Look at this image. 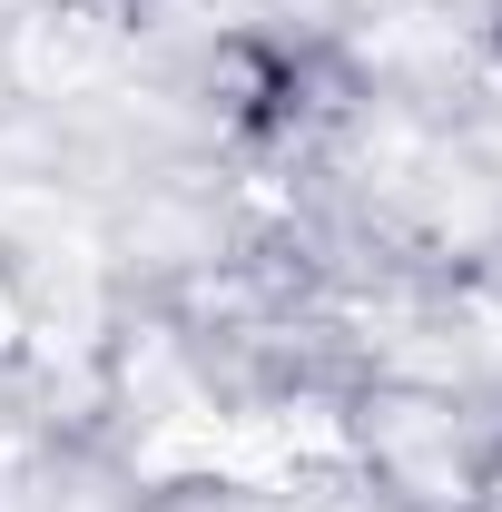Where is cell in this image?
<instances>
[{
	"label": "cell",
	"instance_id": "obj_1",
	"mask_svg": "<svg viewBox=\"0 0 502 512\" xmlns=\"http://www.w3.org/2000/svg\"><path fill=\"white\" fill-rule=\"evenodd\" d=\"M0 345H10V306H0Z\"/></svg>",
	"mask_w": 502,
	"mask_h": 512
}]
</instances>
